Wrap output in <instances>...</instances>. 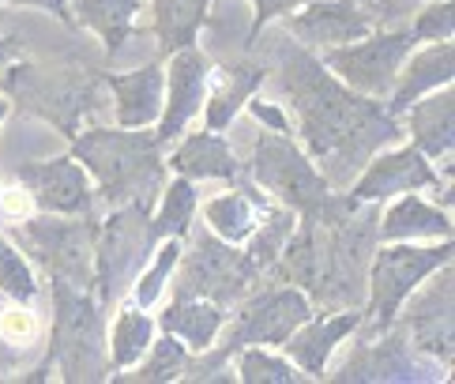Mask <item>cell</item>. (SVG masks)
<instances>
[{"mask_svg": "<svg viewBox=\"0 0 455 384\" xmlns=\"http://www.w3.org/2000/svg\"><path fill=\"white\" fill-rule=\"evenodd\" d=\"M181 276H177V294L185 298H207L215 306H237L252 291L259 271L241 249L222 242L219 234L200 230L192 237V249H181Z\"/></svg>", "mask_w": 455, "mask_h": 384, "instance_id": "9", "label": "cell"}, {"mask_svg": "<svg viewBox=\"0 0 455 384\" xmlns=\"http://www.w3.org/2000/svg\"><path fill=\"white\" fill-rule=\"evenodd\" d=\"M30 212H35V204H30L27 188H0V219L23 222Z\"/></svg>", "mask_w": 455, "mask_h": 384, "instance_id": "39", "label": "cell"}, {"mask_svg": "<svg viewBox=\"0 0 455 384\" xmlns=\"http://www.w3.org/2000/svg\"><path fill=\"white\" fill-rule=\"evenodd\" d=\"M313 316V301H308L305 291L298 286H267L264 294L249 298L241 313L234 316V324L226 328V340L219 350H211L204 362H188V373H196V380H222V362L234 355L241 347H252V343H271V347H283L286 335L294 332L298 324Z\"/></svg>", "mask_w": 455, "mask_h": 384, "instance_id": "5", "label": "cell"}, {"mask_svg": "<svg viewBox=\"0 0 455 384\" xmlns=\"http://www.w3.org/2000/svg\"><path fill=\"white\" fill-rule=\"evenodd\" d=\"M0 294H8L15 301H35L38 298L35 271H30L27 256L12 245L4 234H0Z\"/></svg>", "mask_w": 455, "mask_h": 384, "instance_id": "35", "label": "cell"}, {"mask_svg": "<svg viewBox=\"0 0 455 384\" xmlns=\"http://www.w3.org/2000/svg\"><path fill=\"white\" fill-rule=\"evenodd\" d=\"M436 377H444L441 362L421 355V350L414 343H406L403 335H387V332H384V340L380 335H372L369 343H362L335 373V380H384V384L387 380H399V384H406V380H436Z\"/></svg>", "mask_w": 455, "mask_h": 384, "instance_id": "13", "label": "cell"}, {"mask_svg": "<svg viewBox=\"0 0 455 384\" xmlns=\"http://www.w3.org/2000/svg\"><path fill=\"white\" fill-rule=\"evenodd\" d=\"M109 91L117 94V121L121 128H151L162 114V91H166V76L162 64H143L136 72H109Z\"/></svg>", "mask_w": 455, "mask_h": 384, "instance_id": "20", "label": "cell"}, {"mask_svg": "<svg viewBox=\"0 0 455 384\" xmlns=\"http://www.w3.org/2000/svg\"><path fill=\"white\" fill-rule=\"evenodd\" d=\"M237 380H245V384H301L308 377L290 358H279V355H271V350L252 343V347H241Z\"/></svg>", "mask_w": 455, "mask_h": 384, "instance_id": "32", "label": "cell"}, {"mask_svg": "<svg viewBox=\"0 0 455 384\" xmlns=\"http://www.w3.org/2000/svg\"><path fill=\"white\" fill-rule=\"evenodd\" d=\"M162 332L173 335V340H181L188 350H211L219 340V332L226 324V309L215 306V301L207 298H185L177 294L173 306L162 313Z\"/></svg>", "mask_w": 455, "mask_h": 384, "instance_id": "25", "label": "cell"}, {"mask_svg": "<svg viewBox=\"0 0 455 384\" xmlns=\"http://www.w3.org/2000/svg\"><path fill=\"white\" fill-rule=\"evenodd\" d=\"M286 30L301 45L331 50V45L365 38L369 30H377V23L369 20V12L357 0H308L298 15H286Z\"/></svg>", "mask_w": 455, "mask_h": 384, "instance_id": "16", "label": "cell"}, {"mask_svg": "<svg viewBox=\"0 0 455 384\" xmlns=\"http://www.w3.org/2000/svg\"><path fill=\"white\" fill-rule=\"evenodd\" d=\"M151 207L155 204H121L117 212L106 219V227L94 237V298L99 306L109 309L113 301L121 298V291L140 276L143 260H148V249L158 242L151 230Z\"/></svg>", "mask_w": 455, "mask_h": 384, "instance_id": "6", "label": "cell"}, {"mask_svg": "<svg viewBox=\"0 0 455 384\" xmlns=\"http://www.w3.org/2000/svg\"><path fill=\"white\" fill-rule=\"evenodd\" d=\"M53 343L50 365H57L68 384L106 380L109 355H106V316L99 298L87 291H76L68 283H53Z\"/></svg>", "mask_w": 455, "mask_h": 384, "instance_id": "4", "label": "cell"}, {"mask_svg": "<svg viewBox=\"0 0 455 384\" xmlns=\"http://www.w3.org/2000/svg\"><path fill=\"white\" fill-rule=\"evenodd\" d=\"M211 84V57L196 45L173 50L170 57V94H162V114H158V143H170L185 132V124L200 114Z\"/></svg>", "mask_w": 455, "mask_h": 384, "instance_id": "14", "label": "cell"}, {"mask_svg": "<svg viewBox=\"0 0 455 384\" xmlns=\"http://www.w3.org/2000/svg\"><path fill=\"white\" fill-rule=\"evenodd\" d=\"M267 212H271V204L264 200V192H256L252 185H237L234 192H222V196L204 204L207 230L219 234L222 242H230V245L249 242V234L259 227V219Z\"/></svg>", "mask_w": 455, "mask_h": 384, "instance_id": "23", "label": "cell"}, {"mask_svg": "<svg viewBox=\"0 0 455 384\" xmlns=\"http://www.w3.org/2000/svg\"><path fill=\"white\" fill-rule=\"evenodd\" d=\"M418 42H451V0H433L411 27Z\"/></svg>", "mask_w": 455, "mask_h": 384, "instance_id": "36", "label": "cell"}, {"mask_svg": "<svg viewBox=\"0 0 455 384\" xmlns=\"http://www.w3.org/2000/svg\"><path fill=\"white\" fill-rule=\"evenodd\" d=\"M158 148L162 143L143 128H87L72 140V155L102 185V200L113 207L132 200L155 204L166 185V163Z\"/></svg>", "mask_w": 455, "mask_h": 384, "instance_id": "3", "label": "cell"}, {"mask_svg": "<svg viewBox=\"0 0 455 384\" xmlns=\"http://www.w3.org/2000/svg\"><path fill=\"white\" fill-rule=\"evenodd\" d=\"M15 185L27 188L30 204L50 215H91L94 188L87 170L76 158H45V163H20Z\"/></svg>", "mask_w": 455, "mask_h": 384, "instance_id": "12", "label": "cell"}, {"mask_svg": "<svg viewBox=\"0 0 455 384\" xmlns=\"http://www.w3.org/2000/svg\"><path fill=\"white\" fill-rule=\"evenodd\" d=\"M444 264H451V242L444 237V245H387L377 249L369 264V335H384L392 332L395 316L403 313V301L411 298L421 279H429L433 271H441Z\"/></svg>", "mask_w": 455, "mask_h": 384, "instance_id": "7", "label": "cell"}, {"mask_svg": "<svg viewBox=\"0 0 455 384\" xmlns=\"http://www.w3.org/2000/svg\"><path fill=\"white\" fill-rule=\"evenodd\" d=\"M380 242H414V237H451V219L441 207L426 204L414 192H406L399 204L387 207L384 222H377Z\"/></svg>", "mask_w": 455, "mask_h": 384, "instance_id": "26", "label": "cell"}, {"mask_svg": "<svg viewBox=\"0 0 455 384\" xmlns=\"http://www.w3.org/2000/svg\"><path fill=\"white\" fill-rule=\"evenodd\" d=\"M294 222H298V215L290 212V207H271V212L264 215V222L249 234V260H252V268L264 276V271H271L275 268V260H279V252H283V245H286V237L294 234Z\"/></svg>", "mask_w": 455, "mask_h": 384, "instance_id": "31", "label": "cell"}, {"mask_svg": "<svg viewBox=\"0 0 455 384\" xmlns=\"http://www.w3.org/2000/svg\"><path fill=\"white\" fill-rule=\"evenodd\" d=\"M418 188H441V173L429 166V158L418 148H399L387 155H372L365 170L354 178L350 196L357 204H377L395 192H418Z\"/></svg>", "mask_w": 455, "mask_h": 384, "instance_id": "15", "label": "cell"}, {"mask_svg": "<svg viewBox=\"0 0 455 384\" xmlns=\"http://www.w3.org/2000/svg\"><path fill=\"white\" fill-rule=\"evenodd\" d=\"M372 23H387V20H399V15H406L414 4H421V0H357Z\"/></svg>", "mask_w": 455, "mask_h": 384, "instance_id": "40", "label": "cell"}, {"mask_svg": "<svg viewBox=\"0 0 455 384\" xmlns=\"http://www.w3.org/2000/svg\"><path fill=\"white\" fill-rule=\"evenodd\" d=\"M271 72L294 102L305 151L320 163L316 170L328 178L331 188H347L372 155L403 136V128L387 114V106L350 91L301 42H275Z\"/></svg>", "mask_w": 455, "mask_h": 384, "instance_id": "1", "label": "cell"}, {"mask_svg": "<svg viewBox=\"0 0 455 384\" xmlns=\"http://www.w3.org/2000/svg\"><path fill=\"white\" fill-rule=\"evenodd\" d=\"M170 166L181 173V178H215V181H237L241 178V163H237V155L234 148L226 143L222 136H215L207 128V132H192L181 148H177L170 155Z\"/></svg>", "mask_w": 455, "mask_h": 384, "instance_id": "24", "label": "cell"}, {"mask_svg": "<svg viewBox=\"0 0 455 384\" xmlns=\"http://www.w3.org/2000/svg\"><path fill=\"white\" fill-rule=\"evenodd\" d=\"M301 4H308V0H252L256 15H252V23H249V45L259 38V30H264L271 20H279V15H290V12L301 8Z\"/></svg>", "mask_w": 455, "mask_h": 384, "instance_id": "37", "label": "cell"}, {"mask_svg": "<svg viewBox=\"0 0 455 384\" xmlns=\"http://www.w3.org/2000/svg\"><path fill=\"white\" fill-rule=\"evenodd\" d=\"M403 328L421 355H429L451 370L455 347H451V271H448V264H444V276L433 279L426 291L411 301V309L403 316Z\"/></svg>", "mask_w": 455, "mask_h": 384, "instance_id": "17", "label": "cell"}, {"mask_svg": "<svg viewBox=\"0 0 455 384\" xmlns=\"http://www.w3.org/2000/svg\"><path fill=\"white\" fill-rule=\"evenodd\" d=\"M192 215H196V192H192L188 178H177L170 185H162L158 207L151 212V230L155 237H185L192 230Z\"/></svg>", "mask_w": 455, "mask_h": 384, "instance_id": "30", "label": "cell"}, {"mask_svg": "<svg viewBox=\"0 0 455 384\" xmlns=\"http://www.w3.org/2000/svg\"><path fill=\"white\" fill-rule=\"evenodd\" d=\"M136 12H140V0H76V20L91 27L106 42L109 53H117L132 38Z\"/></svg>", "mask_w": 455, "mask_h": 384, "instance_id": "28", "label": "cell"}, {"mask_svg": "<svg viewBox=\"0 0 455 384\" xmlns=\"http://www.w3.org/2000/svg\"><path fill=\"white\" fill-rule=\"evenodd\" d=\"M181 373H188V347L181 340H151L148 347V362H136V373L124 380H140V384H166L177 380Z\"/></svg>", "mask_w": 455, "mask_h": 384, "instance_id": "33", "label": "cell"}, {"mask_svg": "<svg viewBox=\"0 0 455 384\" xmlns=\"http://www.w3.org/2000/svg\"><path fill=\"white\" fill-rule=\"evenodd\" d=\"M177 260H181V242H177V237H162V245L155 252V264L143 271L140 279H132L136 283L132 286V306H140V309H151L155 306V301L162 298V291H166V283L173 276Z\"/></svg>", "mask_w": 455, "mask_h": 384, "instance_id": "34", "label": "cell"}, {"mask_svg": "<svg viewBox=\"0 0 455 384\" xmlns=\"http://www.w3.org/2000/svg\"><path fill=\"white\" fill-rule=\"evenodd\" d=\"M20 50H23V45L15 42V38H0V72H4L15 57H20Z\"/></svg>", "mask_w": 455, "mask_h": 384, "instance_id": "43", "label": "cell"}, {"mask_svg": "<svg viewBox=\"0 0 455 384\" xmlns=\"http://www.w3.org/2000/svg\"><path fill=\"white\" fill-rule=\"evenodd\" d=\"M0 4H35V8H45V12L60 15L64 23L72 20V15H68V0H0Z\"/></svg>", "mask_w": 455, "mask_h": 384, "instance_id": "41", "label": "cell"}, {"mask_svg": "<svg viewBox=\"0 0 455 384\" xmlns=\"http://www.w3.org/2000/svg\"><path fill=\"white\" fill-rule=\"evenodd\" d=\"M155 340V320L140 306H124L109 332V370H132Z\"/></svg>", "mask_w": 455, "mask_h": 384, "instance_id": "29", "label": "cell"}, {"mask_svg": "<svg viewBox=\"0 0 455 384\" xmlns=\"http://www.w3.org/2000/svg\"><path fill=\"white\" fill-rule=\"evenodd\" d=\"M418 38L411 30H369L365 38L347 42V45H331L320 50V60L335 79L365 99H384L395 87V76L403 68V60L411 57Z\"/></svg>", "mask_w": 455, "mask_h": 384, "instance_id": "10", "label": "cell"}, {"mask_svg": "<svg viewBox=\"0 0 455 384\" xmlns=\"http://www.w3.org/2000/svg\"><path fill=\"white\" fill-rule=\"evenodd\" d=\"M245 106H249V114H252L259 124H267V128H271V132H286V136L294 132V128H290V117H286L275 102H264V99H256V94H252Z\"/></svg>", "mask_w": 455, "mask_h": 384, "instance_id": "38", "label": "cell"}, {"mask_svg": "<svg viewBox=\"0 0 455 384\" xmlns=\"http://www.w3.org/2000/svg\"><path fill=\"white\" fill-rule=\"evenodd\" d=\"M267 79V64L264 60H237L226 64V68H211V84H207V128L211 132H222L230 128L234 117L241 114L252 94L259 91V84Z\"/></svg>", "mask_w": 455, "mask_h": 384, "instance_id": "19", "label": "cell"}, {"mask_svg": "<svg viewBox=\"0 0 455 384\" xmlns=\"http://www.w3.org/2000/svg\"><path fill=\"white\" fill-rule=\"evenodd\" d=\"M362 328V309H339L335 316H308L305 324H298L286 335V355L308 380H320L328 373V362L339 350V343L350 332Z\"/></svg>", "mask_w": 455, "mask_h": 384, "instance_id": "18", "label": "cell"}, {"mask_svg": "<svg viewBox=\"0 0 455 384\" xmlns=\"http://www.w3.org/2000/svg\"><path fill=\"white\" fill-rule=\"evenodd\" d=\"M4 117H8V102L0 99V124H4Z\"/></svg>", "mask_w": 455, "mask_h": 384, "instance_id": "44", "label": "cell"}, {"mask_svg": "<svg viewBox=\"0 0 455 384\" xmlns=\"http://www.w3.org/2000/svg\"><path fill=\"white\" fill-rule=\"evenodd\" d=\"M252 178L294 215H308L331 196L328 178L308 163V155L286 132H259L252 148Z\"/></svg>", "mask_w": 455, "mask_h": 384, "instance_id": "11", "label": "cell"}, {"mask_svg": "<svg viewBox=\"0 0 455 384\" xmlns=\"http://www.w3.org/2000/svg\"><path fill=\"white\" fill-rule=\"evenodd\" d=\"M15 242L50 271L53 283H68L76 291H91L94 279V237L99 222L91 215H68V219H23L15 222Z\"/></svg>", "mask_w": 455, "mask_h": 384, "instance_id": "8", "label": "cell"}, {"mask_svg": "<svg viewBox=\"0 0 455 384\" xmlns=\"http://www.w3.org/2000/svg\"><path fill=\"white\" fill-rule=\"evenodd\" d=\"M211 0H151L155 12V35L162 53L185 50L200 38V27L207 23Z\"/></svg>", "mask_w": 455, "mask_h": 384, "instance_id": "27", "label": "cell"}, {"mask_svg": "<svg viewBox=\"0 0 455 384\" xmlns=\"http://www.w3.org/2000/svg\"><path fill=\"white\" fill-rule=\"evenodd\" d=\"M411 114V136H414V148L426 155V158H451V143H455V94L451 84L441 91H429L426 99H418L406 106Z\"/></svg>", "mask_w": 455, "mask_h": 384, "instance_id": "22", "label": "cell"}, {"mask_svg": "<svg viewBox=\"0 0 455 384\" xmlns=\"http://www.w3.org/2000/svg\"><path fill=\"white\" fill-rule=\"evenodd\" d=\"M455 79V50L451 42H433L429 50H421L411 57L406 68H399L395 87H392V102H387V114L399 117L406 114V106L418 102L421 94H429L436 87H448Z\"/></svg>", "mask_w": 455, "mask_h": 384, "instance_id": "21", "label": "cell"}, {"mask_svg": "<svg viewBox=\"0 0 455 384\" xmlns=\"http://www.w3.org/2000/svg\"><path fill=\"white\" fill-rule=\"evenodd\" d=\"M8 294H0V301H4ZM20 365H23V355H20V350H12L4 340H0V373H12V370H20Z\"/></svg>", "mask_w": 455, "mask_h": 384, "instance_id": "42", "label": "cell"}, {"mask_svg": "<svg viewBox=\"0 0 455 384\" xmlns=\"http://www.w3.org/2000/svg\"><path fill=\"white\" fill-rule=\"evenodd\" d=\"M298 219L275 260L279 276L328 309H362L369 256L377 245V212H362L354 196L331 192L316 212Z\"/></svg>", "mask_w": 455, "mask_h": 384, "instance_id": "2", "label": "cell"}]
</instances>
